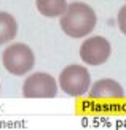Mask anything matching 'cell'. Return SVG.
Listing matches in <instances>:
<instances>
[{"label":"cell","mask_w":126,"mask_h":130,"mask_svg":"<svg viewBox=\"0 0 126 130\" xmlns=\"http://www.w3.org/2000/svg\"><path fill=\"white\" fill-rule=\"evenodd\" d=\"M89 97L94 100H120L124 97V90L120 86V83H117L110 78L96 81L89 87Z\"/></svg>","instance_id":"obj_6"},{"label":"cell","mask_w":126,"mask_h":130,"mask_svg":"<svg viewBox=\"0 0 126 130\" xmlns=\"http://www.w3.org/2000/svg\"><path fill=\"white\" fill-rule=\"evenodd\" d=\"M112 53V46L107 38L104 37H89L80 46V57L88 65H102L109 60Z\"/></svg>","instance_id":"obj_5"},{"label":"cell","mask_w":126,"mask_h":130,"mask_svg":"<svg viewBox=\"0 0 126 130\" xmlns=\"http://www.w3.org/2000/svg\"><path fill=\"white\" fill-rule=\"evenodd\" d=\"M117 21H118V27H120V30L126 35V5L120 8V11H118V18H117Z\"/></svg>","instance_id":"obj_9"},{"label":"cell","mask_w":126,"mask_h":130,"mask_svg":"<svg viewBox=\"0 0 126 130\" xmlns=\"http://www.w3.org/2000/svg\"><path fill=\"white\" fill-rule=\"evenodd\" d=\"M35 6L40 14L46 18H59L67 10V0H35Z\"/></svg>","instance_id":"obj_7"},{"label":"cell","mask_w":126,"mask_h":130,"mask_svg":"<svg viewBox=\"0 0 126 130\" xmlns=\"http://www.w3.org/2000/svg\"><path fill=\"white\" fill-rule=\"evenodd\" d=\"M59 86L70 97H82L91 87L89 71L83 65H69L59 75Z\"/></svg>","instance_id":"obj_3"},{"label":"cell","mask_w":126,"mask_h":130,"mask_svg":"<svg viewBox=\"0 0 126 130\" xmlns=\"http://www.w3.org/2000/svg\"><path fill=\"white\" fill-rule=\"evenodd\" d=\"M56 94V79L48 73H32L22 84V95L26 99H53Z\"/></svg>","instance_id":"obj_4"},{"label":"cell","mask_w":126,"mask_h":130,"mask_svg":"<svg viewBox=\"0 0 126 130\" xmlns=\"http://www.w3.org/2000/svg\"><path fill=\"white\" fill-rule=\"evenodd\" d=\"M96 21V13L89 5L83 2H72L61 16V29L72 38H82L93 32Z\"/></svg>","instance_id":"obj_1"},{"label":"cell","mask_w":126,"mask_h":130,"mask_svg":"<svg viewBox=\"0 0 126 130\" xmlns=\"http://www.w3.org/2000/svg\"><path fill=\"white\" fill-rule=\"evenodd\" d=\"M18 34V22L10 13L0 11V44L11 41Z\"/></svg>","instance_id":"obj_8"},{"label":"cell","mask_w":126,"mask_h":130,"mask_svg":"<svg viewBox=\"0 0 126 130\" xmlns=\"http://www.w3.org/2000/svg\"><path fill=\"white\" fill-rule=\"evenodd\" d=\"M3 67L15 76H22L34 68L35 57L32 49L24 43H15L3 51Z\"/></svg>","instance_id":"obj_2"}]
</instances>
